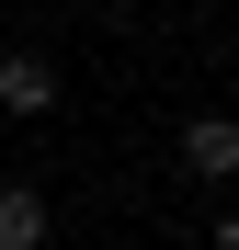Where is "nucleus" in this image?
<instances>
[{"instance_id":"3","label":"nucleus","mask_w":239,"mask_h":250,"mask_svg":"<svg viewBox=\"0 0 239 250\" xmlns=\"http://www.w3.org/2000/svg\"><path fill=\"white\" fill-rule=\"evenodd\" d=\"M34 239H46V193L12 182V193H0V250H34Z\"/></svg>"},{"instance_id":"2","label":"nucleus","mask_w":239,"mask_h":250,"mask_svg":"<svg viewBox=\"0 0 239 250\" xmlns=\"http://www.w3.org/2000/svg\"><path fill=\"white\" fill-rule=\"evenodd\" d=\"M0 114H57V68L46 57H0Z\"/></svg>"},{"instance_id":"1","label":"nucleus","mask_w":239,"mask_h":250,"mask_svg":"<svg viewBox=\"0 0 239 250\" xmlns=\"http://www.w3.org/2000/svg\"><path fill=\"white\" fill-rule=\"evenodd\" d=\"M182 171L194 182H239V114H194L182 125Z\"/></svg>"},{"instance_id":"4","label":"nucleus","mask_w":239,"mask_h":250,"mask_svg":"<svg viewBox=\"0 0 239 250\" xmlns=\"http://www.w3.org/2000/svg\"><path fill=\"white\" fill-rule=\"evenodd\" d=\"M217 239H228V250H239V216H228V228H217Z\"/></svg>"}]
</instances>
